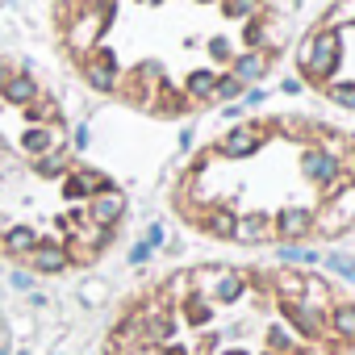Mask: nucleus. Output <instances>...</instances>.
<instances>
[{
	"instance_id": "obj_1",
	"label": "nucleus",
	"mask_w": 355,
	"mask_h": 355,
	"mask_svg": "<svg viewBox=\"0 0 355 355\" xmlns=\"http://www.w3.org/2000/svg\"><path fill=\"white\" fill-rule=\"evenodd\" d=\"M46 21L88 92L150 121L222 109L288 55L276 0H51Z\"/></svg>"
},
{
	"instance_id": "obj_2",
	"label": "nucleus",
	"mask_w": 355,
	"mask_h": 355,
	"mask_svg": "<svg viewBox=\"0 0 355 355\" xmlns=\"http://www.w3.org/2000/svg\"><path fill=\"white\" fill-rule=\"evenodd\" d=\"M167 209L222 247H326L355 234V130L301 113H251L205 138L171 175Z\"/></svg>"
},
{
	"instance_id": "obj_3",
	"label": "nucleus",
	"mask_w": 355,
	"mask_h": 355,
	"mask_svg": "<svg viewBox=\"0 0 355 355\" xmlns=\"http://www.w3.org/2000/svg\"><path fill=\"white\" fill-rule=\"evenodd\" d=\"M101 355H355V288L293 263H184L117 305Z\"/></svg>"
},
{
	"instance_id": "obj_4",
	"label": "nucleus",
	"mask_w": 355,
	"mask_h": 355,
	"mask_svg": "<svg viewBox=\"0 0 355 355\" xmlns=\"http://www.w3.org/2000/svg\"><path fill=\"white\" fill-rule=\"evenodd\" d=\"M130 201L80 155L55 88L17 55H0V259L67 276L96 268L121 239Z\"/></svg>"
},
{
	"instance_id": "obj_5",
	"label": "nucleus",
	"mask_w": 355,
	"mask_h": 355,
	"mask_svg": "<svg viewBox=\"0 0 355 355\" xmlns=\"http://www.w3.org/2000/svg\"><path fill=\"white\" fill-rule=\"evenodd\" d=\"M297 80L326 105L355 113V0L330 5L293 42Z\"/></svg>"
},
{
	"instance_id": "obj_6",
	"label": "nucleus",
	"mask_w": 355,
	"mask_h": 355,
	"mask_svg": "<svg viewBox=\"0 0 355 355\" xmlns=\"http://www.w3.org/2000/svg\"><path fill=\"white\" fill-rule=\"evenodd\" d=\"M9 351H13V343H9V326L0 322V355H9Z\"/></svg>"
}]
</instances>
